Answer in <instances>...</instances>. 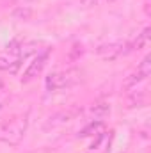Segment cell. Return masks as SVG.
I'll list each match as a JSON object with an SVG mask.
<instances>
[{
    "label": "cell",
    "mask_w": 151,
    "mask_h": 153,
    "mask_svg": "<svg viewBox=\"0 0 151 153\" xmlns=\"http://www.w3.org/2000/svg\"><path fill=\"white\" fill-rule=\"evenodd\" d=\"M27 128H29V117H27V114L14 116L9 121H4L0 125V143L9 144V146L20 144L21 139L25 137Z\"/></svg>",
    "instance_id": "1"
},
{
    "label": "cell",
    "mask_w": 151,
    "mask_h": 153,
    "mask_svg": "<svg viewBox=\"0 0 151 153\" xmlns=\"http://www.w3.org/2000/svg\"><path fill=\"white\" fill-rule=\"evenodd\" d=\"M21 57H25L23 53V43L20 39H13L5 50L0 53V71H16L21 64Z\"/></svg>",
    "instance_id": "2"
},
{
    "label": "cell",
    "mask_w": 151,
    "mask_h": 153,
    "mask_svg": "<svg viewBox=\"0 0 151 153\" xmlns=\"http://www.w3.org/2000/svg\"><path fill=\"white\" fill-rule=\"evenodd\" d=\"M78 80H80V71L78 70H62V71H55V73L46 76L44 85L50 93H55V91L75 85Z\"/></svg>",
    "instance_id": "3"
},
{
    "label": "cell",
    "mask_w": 151,
    "mask_h": 153,
    "mask_svg": "<svg viewBox=\"0 0 151 153\" xmlns=\"http://www.w3.org/2000/svg\"><path fill=\"white\" fill-rule=\"evenodd\" d=\"M150 75H151V55L148 53V55L139 62L137 70L126 76V80H124V89H137V84L148 80Z\"/></svg>",
    "instance_id": "4"
},
{
    "label": "cell",
    "mask_w": 151,
    "mask_h": 153,
    "mask_svg": "<svg viewBox=\"0 0 151 153\" xmlns=\"http://www.w3.org/2000/svg\"><path fill=\"white\" fill-rule=\"evenodd\" d=\"M50 53H52V50L50 48H44L43 52H39L38 55L32 59V62H29V66H27V70L23 71V76H21V82H30V80H34L38 75H41V71L44 70V66H46V62H48V59H50Z\"/></svg>",
    "instance_id": "5"
},
{
    "label": "cell",
    "mask_w": 151,
    "mask_h": 153,
    "mask_svg": "<svg viewBox=\"0 0 151 153\" xmlns=\"http://www.w3.org/2000/svg\"><path fill=\"white\" fill-rule=\"evenodd\" d=\"M114 143V130H103L101 134H98L91 146L87 148V153H110Z\"/></svg>",
    "instance_id": "6"
},
{
    "label": "cell",
    "mask_w": 151,
    "mask_h": 153,
    "mask_svg": "<svg viewBox=\"0 0 151 153\" xmlns=\"http://www.w3.org/2000/svg\"><path fill=\"white\" fill-rule=\"evenodd\" d=\"M96 53L105 59V61H114L121 55H126L128 50H126V43L124 41H115V43H107V45H100Z\"/></svg>",
    "instance_id": "7"
},
{
    "label": "cell",
    "mask_w": 151,
    "mask_h": 153,
    "mask_svg": "<svg viewBox=\"0 0 151 153\" xmlns=\"http://www.w3.org/2000/svg\"><path fill=\"white\" fill-rule=\"evenodd\" d=\"M150 39H151V29L150 27H146L141 34H137V38L133 39V41H128L126 43V50H128V53L130 52H139V50H142V48H146L148 45H150Z\"/></svg>",
    "instance_id": "8"
},
{
    "label": "cell",
    "mask_w": 151,
    "mask_h": 153,
    "mask_svg": "<svg viewBox=\"0 0 151 153\" xmlns=\"http://www.w3.org/2000/svg\"><path fill=\"white\" fill-rule=\"evenodd\" d=\"M103 130H105V123L100 121V119H96V121H91L87 126H84L78 135H80V137H96V135L101 134Z\"/></svg>",
    "instance_id": "9"
},
{
    "label": "cell",
    "mask_w": 151,
    "mask_h": 153,
    "mask_svg": "<svg viewBox=\"0 0 151 153\" xmlns=\"http://www.w3.org/2000/svg\"><path fill=\"white\" fill-rule=\"evenodd\" d=\"M109 111H110V107H109L107 103H98L96 107H93V112H94L96 116H100V117H101V116H105Z\"/></svg>",
    "instance_id": "10"
},
{
    "label": "cell",
    "mask_w": 151,
    "mask_h": 153,
    "mask_svg": "<svg viewBox=\"0 0 151 153\" xmlns=\"http://www.w3.org/2000/svg\"><path fill=\"white\" fill-rule=\"evenodd\" d=\"M84 7H94V5H100L101 0H80Z\"/></svg>",
    "instance_id": "11"
},
{
    "label": "cell",
    "mask_w": 151,
    "mask_h": 153,
    "mask_svg": "<svg viewBox=\"0 0 151 153\" xmlns=\"http://www.w3.org/2000/svg\"><path fill=\"white\" fill-rule=\"evenodd\" d=\"M101 2H115V0H101Z\"/></svg>",
    "instance_id": "12"
},
{
    "label": "cell",
    "mask_w": 151,
    "mask_h": 153,
    "mask_svg": "<svg viewBox=\"0 0 151 153\" xmlns=\"http://www.w3.org/2000/svg\"><path fill=\"white\" fill-rule=\"evenodd\" d=\"M0 109H2V102H0Z\"/></svg>",
    "instance_id": "13"
}]
</instances>
